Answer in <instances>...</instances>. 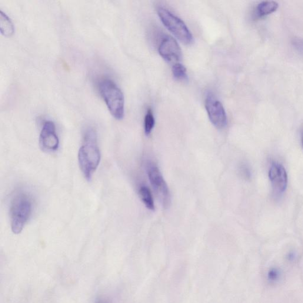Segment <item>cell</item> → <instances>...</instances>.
Here are the masks:
<instances>
[{
	"mask_svg": "<svg viewBox=\"0 0 303 303\" xmlns=\"http://www.w3.org/2000/svg\"><path fill=\"white\" fill-rule=\"evenodd\" d=\"M100 160L97 133L94 128L88 127L83 134L82 145L78 152L79 167L88 181L90 180L98 167Z\"/></svg>",
	"mask_w": 303,
	"mask_h": 303,
	"instance_id": "6da1fadb",
	"label": "cell"
},
{
	"mask_svg": "<svg viewBox=\"0 0 303 303\" xmlns=\"http://www.w3.org/2000/svg\"><path fill=\"white\" fill-rule=\"evenodd\" d=\"M158 14L163 24L176 38L185 45L191 44L193 36L181 19L162 8H158Z\"/></svg>",
	"mask_w": 303,
	"mask_h": 303,
	"instance_id": "277c9868",
	"label": "cell"
},
{
	"mask_svg": "<svg viewBox=\"0 0 303 303\" xmlns=\"http://www.w3.org/2000/svg\"><path fill=\"white\" fill-rule=\"evenodd\" d=\"M9 211L12 232L16 235L21 234L32 215L33 201L31 196L25 191L15 193L10 203Z\"/></svg>",
	"mask_w": 303,
	"mask_h": 303,
	"instance_id": "7a4b0ae2",
	"label": "cell"
},
{
	"mask_svg": "<svg viewBox=\"0 0 303 303\" xmlns=\"http://www.w3.org/2000/svg\"><path fill=\"white\" fill-rule=\"evenodd\" d=\"M97 88L113 117L117 120L124 118V95L117 84L111 79L102 78L97 82Z\"/></svg>",
	"mask_w": 303,
	"mask_h": 303,
	"instance_id": "3957f363",
	"label": "cell"
},
{
	"mask_svg": "<svg viewBox=\"0 0 303 303\" xmlns=\"http://www.w3.org/2000/svg\"><path fill=\"white\" fill-rule=\"evenodd\" d=\"M278 4L274 1L263 2L256 7L255 11V16L256 18H262L266 16L271 15V13L277 11Z\"/></svg>",
	"mask_w": 303,
	"mask_h": 303,
	"instance_id": "30bf717a",
	"label": "cell"
},
{
	"mask_svg": "<svg viewBox=\"0 0 303 303\" xmlns=\"http://www.w3.org/2000/svg\"><path fill=\"white\" fill-rule=\"evenodd\" d=\"M281 271L277 267H272L268 272L267 280L269 284H275L281 278Z\"/></svg>",
	"mask_w": 303,
	"mask_h": 303,
	"instance_id": "9a60e30c",
	"label": "cell"
},
{
	"mask_svg": "<svg viewBox=\"0 0 303 303\" xmlns=\"http://www.w3.org/2000/svg\"><path fill=\"white\" fill-rule=\"evenodd\" d=\"M268 175L274 192L278 194H282L288 184L287 174L284 166L279 163L273 162Z\"/></svg>",
	"mask_w": 303,
	"mask_h": 303,
	"instance_id": "ba28073f",
	"label": "cell"
},
{
	"mask_svg": "<svg viewBox=\"0 0 303 303\" xmlns=\"http://www.w3.org/2000/svg\"><path fill=\"white\" fill-rule=\"evenodd\" d=\"M155 124L154 114L151 109H149L145 118L144 131L146 136L151 134Z\"/></svg>",
	"mask_w": 303,
	"mask_h": 303,
	"instance_id": "4fadbf2b",
	"label": "cell"
},
{
	"mask_svg": "<svg viewBox=\"0 0 303 303\" xmlns=\"http://www.w3.org/2000/svg\"><path fill=\"white\" fill-rule=\"evenodd\" d=\"M140 197L144 203L146 207L150 211H155V204L152 192L148 186L142 185L140 187L139 190Z\"/></svg>",
	"mask_w": 303,
	"mask_h": 303,
	"instance_id": "7c38bea8",
	"label": "cell"
},
{
	"mask_svg": "<svg viewBox=\"0 0 303 303\" xmlns=\"http://www.w3.org/2000/svg\"><path fill=\"white\" fill-rule=\"evenodd\" d=\"M293 46L297 51L303 55V40L299 38H295L292 40Z\"/></svg>",
	"mask_w": 303,
	"mask_h": 303,
	"instance_id": "e0dca14e",
	"label": "cell"
},
{
	"mask_svg": "<svg viewBox=\"0 0 303 303\" xmlns=\"http://www.w3.org/2000/svg\"><path fill=\"white\" fill-rule=\"evenodd\" d=\"M0 30L2 34L6 37H10L15 32V27L11 19L3 11L0 12Z\"/></svg>",
	"mask_w": 303,
	"mask_h": 303,
	"instance_id": "8fae6325",
	"label": "cell"
},
{
	"mask_svg": "<svg viewBox=\"0 0 303 303\" xmlns=\"http://www.w3.org/2000/svg\"><path fill=\"white\" fill-rule=\"evenodd\" d=\"M206 109L210 121L216 128L222 129L227 126V115L224 106L212 94H208L206 97Z\"/></svg>",
	"mask_w": 303,
	"mask_h": 303,
	"instance_id": "8992f818",
	"label": "cell"
},
{
	"mask_svg": "<svg viewBox=\"0 0 303 303\" xmlns=\"http://www.w3.org/2000/svg\"><path fill=\"white\" fill-rule=\"evenodd\" d=\"M96 303H104V302H102V301H99V302H96Z\"/></svg>",
	"mask_w": 303,
	"mask_h": 303,
	"instance_id": "d6986e66",
	"label": "cell"
},
{
	"mask_svg": "<svg viewBox=\"0 0 303 303\" xmlns=\"http://www.w3.org/2000/svg\"><path fill=\"white\" fill-rule=\"evenodd\" d=\"M160 55L166 61L176 62L182 57V51L176 40L170 36H165L160 43L159 49Z\"/></svg>",
	"mask_w": 303,
	"mask_h": 303,
	"instance_id": "9c48e42d",
	"label": "cell"
},
{
	"mask_svg": "<svg viewBox=\"0 0 303 303\" xmlns=\"http://www.w3.org/2000/svg\"><path fill=\"white\" fill-rule=\"evenodd\" d=\"M287 257L288 260L289 261H293L295 260V259L296 258L295 253L294 252H289V254H288Z\"/></svg>",
	"mask_w": 303,
	"mask_h": 303,
	"instance_id": "ac0fdd59",
	"label": "cell"
},
{
	"mask_svg": "<svg viewBox=\"0 0 303 303\" xmlns=\"http://www.w3.org/2000/svg\"><path fill=\"white\" fill-rule=\"evenodd\" d=\"M147 174L149 181L162 207L165 209H168L170 207L171 203L170 191L162 173L154 163H148Z\"/></svg>",
	"mask_w": 303,
	"mask_h": 303,
	"instance_id": "5b68a950",
	"label": "cell"
},
{
	"mask_svg": "<svg viewBox=\"0 0 303 303\" xmlns=\"http://www.w3.org/2000/svg\"><path fill=\"white\" fill-rule=\"evenodd\" d=\"M302 146H303V138H302Z\"/></svg>",
	"mask_w": 303,
	"mask_h": 303,
	"instance_id": "ffe728a7",
	"label": "cell"
},
{
	"mask_svg": "<svg viewBox=\"0 0 303 303\" xmlns=\"http://www.w3.org/2000/svg\"><path fill=\"white\" fill-rule=\"evenodd\" d=\"M172 74L174 78L179 81H184L187 79V73L186 69L184 65L180 63H175L172 66Z\"/></svg>",
	"mask_w": 303,
	"mask_h": 303,
	"instance_id": "5bb4252c",
	"label": "cell"
},
{
	"mask_svg": "<svg viewBox=\"0 0 303 303\" xmlns=\"http://www.w3.org/2000/svg\"><path fill=\"white\" fill-rule=\"evenodd\" d=\"M39 145L42 151L46 152H54L58 149L59 139L53 122L46 121L43 124L40 133Z\"/></svg>",
	"mask_w": 303,
	"mask_h": 303,
	"instance_id": "52a82bcc",
	"label": "cell"
},
{
	"mask_svg": "<svg viewBox=\"0 0 303 303\" xmlns=\"http://www.w3.org/2000/svg\"><path fill=\"white\" fill-rule=\"evenodd\" d=\"M239 172L240 175H241L243 178L248 179L251 178V172L247 165L245 164L240 165Z\"/></svg>",
	"mask_w": 303,
	"mask_h": 303,
	"instance_id": "2e32d148",
	"label": "cell"
}]
</instances>
